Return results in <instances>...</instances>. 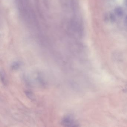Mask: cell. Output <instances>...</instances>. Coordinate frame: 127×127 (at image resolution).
Instances as JSON below:
<instances>
[{
    "instance_id": "52a82bcc",
    "label": "cell",
    "mask_w": 127,
    "mask_h": 127,
    "mask_svg": "<svg viewBox=\"0 0 127 127\" xmlns=\"http://www.w3.org/2000/svg\"><path fill=\"white\" fill-rule=\"evenodd\" d=\"M125 2L126 5L127 6V0H125Z\"/></svg>"
},
{
    "instance_id": "3957f363",
    "label": "cell",
    "mask_w": 127,
    "mask_h": 127,
    "mask_svg": "<svg viewBox=\"0 0 127 127\" xmlns=\"http://www.w3.org/2000/svg\"><path fill=\"white\" fill-rule=\"evenodd\" d=\"M20 64L19 62H15L12 65V69H14V70L18 69L20 66Z\"/></svg>"
},
{
    "instance_id": "8992f818",
    "label": "cell",
    "mask_w": 127,
    "mask_h": 127,
    "mask_svg": "<svg viewBox=\"0 0 127 127\" xmlns=\"http://www.w3.org/2000/svg\"><path fill=\"white\" fill-rule=\"evenodd\" d=\"M124 22H125V23L126 24L127 26V16L126 17L125 20H124Z\"/></svg>"
},
{
    "instance_id": "277c9868",
    "label": "cell",
    "mask_w": 127,
    "mask_h": 127,
    "mask_svg": "<svg viewBox=\"0 0 127 127\" xmlns=\"http://www.w3.org/2000/svg\"><path fill=\"white\" fill-rule=\"evenodd\" d=\"M1 78L2 83H4V85H6V80L5 77L4 76V72H1Z\"/></svg>"
},
{
    "instance_id": "5b68a950",
    "label": "cell",
    "mask_w": 127,
    "mask_h": 127,
    "mask_svg": "<svg viewBox=\"0 0 127 127\" xmlns=\"http://www.w3.org/2000/svg\"><path fill=\"white\" fill-rule=\"evenodd\" d=\"M109 19L111 22H114L116 20V18L114 15L113 13H111L109 14Z\"/></svg>"
},
{
    "instance_id": "6da1fadb",
    "label": "cell",
    "mask_w": 127,
    "mask_h": 127,
    "mask_svg": "<svg viewBox=\"0 0 127 127\" xmlns=\"http://www.w3.org/2000/svg\"><path fill=\"white\" fill-rule=\"evenodd\" d=\"M61 124L65 126H77V124L73 118L70 116H67L64 117L61 122Z\"/></svg>"
},
{
    "instance_id": "7a4b0ae2",
    "label": "cell",
    "mask_w": 127,
    "mask_h": 127,
    "mask_svg": "<svg viewBox=\"0 0 127 127\" xmlns=\"http://www.w3.org/2000/svg\"><path fill=\"white\" fill-rule=\"evenodd\" d=\"M114 12L115 14L119 17H123L124 14V11L123 9L120 6H118L115 8Z\"/></svg>"
}]
</instances>
